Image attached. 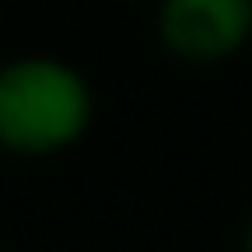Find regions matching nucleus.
I'll list each match as a JSON object with an SVG mask.
<instances>
[{"instance_id":"nucleus-1","label":"nucleus","mask_w":252,"mask_h":252,"mask_svg":"<svg viewBox=\"0 0 252 252\" xmlns=\"http://www.w3.org/2000/svg\"><path fill=\"white\" fill-rule=\"evenodd\" d=\"M94 84L80 65L52 52L0 61V150L47 159L80 145L94 126Z\"/></svg>"},{"instance_id":"nucleus-2","label":"nucleus","mask_w":252,"mask_h":252,"mask_svg":"<svg viewBox=\"0 0 252 252\" xmlns=\"http://www.w3.org/2000/svg\"><path fill=\"white\" fill-rule=\"evenodd\" d=\"M154 37L182 65H220L252 42V0H159Z\"/></svg>"},{"instance_id":"nucleus-3","label":"nucleus","mask_w":252,"mask_h":252,"mask_svg":"<svg viewBox=\"0 0 252 252\" xmlns=\"http://www.w3.org/2000/svg\"><path fill=\"white\" fill-rule=\"evenodd\" d=\"M243 252H252V215H248V229H243Z\"/></svg>"}]
</instances>
